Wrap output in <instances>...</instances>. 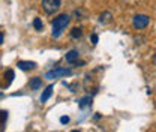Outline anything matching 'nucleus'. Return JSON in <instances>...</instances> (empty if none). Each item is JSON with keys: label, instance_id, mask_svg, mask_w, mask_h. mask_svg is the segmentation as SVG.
I'll return each mask as SVG.
<instances>
[{"label": "nucleus", "instance_id": "1", "mask_svg": "<svg viewBox=\"0 0 156 132\" xmlns=\"http://www.w3.org/2000/svg\"><path fill=\"white\" fill-rule=\"evenodd\" d=\"M69 21H71V17L66 15V14H62L57 18H54V21H53V36L54 38H58L63 33V30L66 29Z\"/></svg>", "mask_w": 156, "mask_h": 132}, {"label": "nucleus", "instance_id": "2", "mask_svg": "<svg viewBox=\"0 0 156 132\" xmlns=\"http://www.w3.org/2000/svg\"><path fill=\"white\" fill-rule=\"evenodd\" d=\"M58 8H60V0H42V9L48 15L56 14Z\"/></svg>", "mask_w": 156, "mask_h": 132}, {"label": "nucleus", "instance_id": "3", "mask_svg": "<svg viewBox=\"0 0 156 132\" xmlns=\"http://www.w3.org/2000/svg\"><path fill=\"white\" fill-rule=\"evenodd\" d=\"M149 23H150V18H149L147 15H144V14L135 15V17H134V21H132V24H134V27H135L136 30L146 29V27L149 26Z\"/></svg>", "mask_w": 156, "mask_h": 132}, {"label": "nucleus", "instance_id": "4", "mask_svg": "<svg viewBox=\"0 0 156 132\" xmlns=\"http://www.w3.org/2000/svg\"><path fill=\"white\" fill-rule=\"evenodd\" d=\"M65 75H71V71L69 69H65V68H57V69H53V71H48L45 78L48 80H54L58 77H65Z\"/></svg>", "mask_w": 156, "mask_h": 132}, {"label": "nucleus", "instance_id": "5", "mask_svg": "<svg viewBox=\"0 0 156 132\" xmlns=\"http://www.w3.org/2000/svg\"><path fill=\"white\" fill-rule=\"evenodd\" d=\"M17 66H18L21 71H30V69H35L36 63L35 62H24V60H21V62H18Z\"/></svg>", "mask_w": 156, "mask_h": 132}, {"label": "nucleus", "instance_id": "6", "mask_svg": "<svg viewBox=\"0 0 156 132\" xmlns=\"http://www.w3.org/2000/svg\"><path fill=\"white\" fill-rule=\"evenodd\" d=\"M78 57H80V54H78L77 50H71V51L66 54V62H68V63H75L78 60Z\"/></svg>", "mask_w": 156, "mask_h": 132}, {"label": "nucleus", "instance_id": "7", "mask_svg": "<svg viewBox=\"0 0 156 132\" xmlns=\"http://www.w3.org/2000/svg\"><path fill=\"white\" fill-rule=\"evenodd\" d=\"M51 93H53V86H48V87L44 90V93L41 95V102H47V101L50 99Z\"/></svg>", "mask_w": 156, "mask_h": 132}, {"label": "nucleus", "instance_id": "8", "mask_svg": "<svg viewBox=\"0 0 156 132\" xmlns=\"http://www.w3.org/2000/svg\"><path fill=\"white\" fill-rule=\"evenodd\" d=\"M41 86H42V81H41V78L35 77V78H32V80H30V89H32V90H38Z\"/></svg>", "mask_w": 156, "mask_h": 132}, {"label": "nucleus", "instance_id": "9", "mask_svg": "<svg viewBox=\"0 0 156 132\" xmlns=\"http://www.w3.org/2000/svg\"><path fill=\"white\" fill-rule=\"evenodd\" d=\"M111 12H104L101 17H99V23H102V24H107V23H110L111 21Z\"/></svg>", "mask_w": 156, "mask_h": 132}, {"label": "nucleus", "instance_id": "10", "mask_svg": "<svg viewBox=\"0 0 156 132\" xmlns=\"http://www.w3.org/2000/svg\"><path fill=\"white\" fill-rule=\"evenodd\" d=\"M5 78H8L6 80V83H5V86L8 87L11 83H12V80H14V71H11V69H8L6 72H5Z\"/></svg>", "mask_w": 156, "mask_h": 132}, {"label": "nucleus", "instance_id": "11", "mask_svg": "<svg viewBox=\"0 0 156 132\" xmlns=\"http://www.w3.org/2000/svg\"><path fill=\"white\" fill-rule=\"evenodd\" d=\"M71 36H72L74 39L81 38V36H83V30H81L80 27H74V29L71 30Z\"/></svg>", "mask_w": 156, "mask_h": 132}, {"label": "nucleus", "instance_id": "12", "mask_svg": "<svg viewBox=\"0 0 156 132\" xmlns=\"http://www.w3.org/2000/svg\"><path fill=\"white\" fill-rule=\"evenodd\" d=\"M87 105H92V98H90V96H86V98H83V99L80 101V107H81V108H84V107H87Z\"/></svg>", "mask_w": 156, "mask_h": 132}, {"label": "nucleus", "instance_id": "13", "mask_svg": "<svg viewBox=\"0 0 156 132\" xmlns=\"http://www.w3.org/2000/svg\"><path fill=\"white\" fill-rule=\"evenodd\" d=\"M33 27L36 29V30H42L44 29V24H42V21H41V18H35V21H33Z\"/></svg>", "mask_w": 156, "mask_h": 132}, {"label": "nucleus", "instance_id": "14", "mask_svg": "<svg viewBox=\"0 0 156 132\" xmlns=\"http://www.w3.org/2000/svg\"><path fill=\"white\" fill-rule=\"evenodd\" d=\"M81 15H84V18H86V15H87V11H84V9H78L74 12V17H77V20H83L81 18Z\"/></svg>", "mask_w": 156, "mask_h": 132}, {"label": "nucleus", "instance_id": "15", "mask_svg": "<svg viewBox=\"0 0 156 132\" xmlns=\"http://www.w3.org/2000/svg\"><path fill=\"white\" fill-rule=\"evenodd\" d=\"M68 122H69V117H68V116L60 117V123H63V125H65V123H68Z\"/></svg>", "mask_w": 156, "mask_h": 132}, {"label": "nucleus", "instance_id": "16", "mask_svg": "<svg viewBox=\"0 0 156 132\" xmlns=\"http://www.w3.org/2000/svg\"><path fill=\"white\" fill-rule=\"evenodd\" d=\"M92 42H93V44H98V35H92Z\"/></svg>", "mask_w": 156, "mask_h": 132}, {"label": "nucleus", "instance_id": "17", "mask_svg": "<svg viewBox=\"0 0 156 132\" xmlns=\"http://www.w3.org/2000/svg\"><path fill=\"white\" fill-rule=\"evenodd\" d=\"M3 44V33H0V45Z\"/></svg>", "mask_w": 156, "mask_h": 132}, {"label": "nucleus", "instance_id": "18", "mask_svg": "<svg viewBox=\"0 0 156 132\" xmlns=\"http://www.w3.org/2000/svg\"><path fill=\"white\" fill-rule=\"evenodd\" d=\"M72 132H80V131H78V129H75V131H72Z\"/></svg>", "mask_w": 156, "mask_h": 132}, {"label": "nucleus", "instance_id": "19", "mask_svg": "<svg viewBox=\"0 0 156 132\" xmlns=\"http://www.w3.org/2000/svg\"><path fill=\"white\" fill-rule=\"evenodd\" d=\"M0 96H2V93H0Z\"/></svg>", "mask_w": 156, "mask_h": 132}]
</instances>
